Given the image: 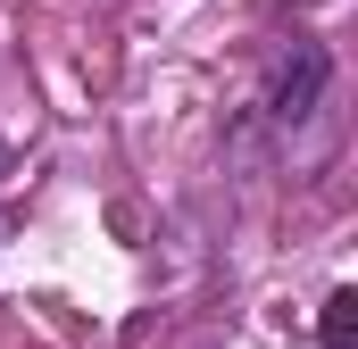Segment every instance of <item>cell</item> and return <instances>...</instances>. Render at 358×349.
Wrapping results in <instances>:
<instances>
[{
  "label": "cell",
  "mask_w": 358,
  "mask_h": 349,
  "mask_svg": "<svg viewBox=\"0 0 358 349\" xmlns=\"http://www.w3.org/2000/svg\"><path fill=\"white\" fill-rule=\"evenodd\" d=\"M0 174H8V142H0Z\"/></svg>",
  "instance_id": "cell-3"
},
{
  "label": "cell",
  "mask_w": 358,
  "mask_h": 349,
  "mask_svg": "<svg viewBox=\"0 0 358 349\" xmlns=\"http://www.w3.org/2000/svg\"><path fill=\"white\" fill-rule=\"evenodd\" d=\"M317 84H325V50H308V42H300V50H292V67H283V75H275V117H283V125H300V117H308V100H317Z\"/></svg>",
  "instance_id": "cell-1"
},
{
  "label": "cell",
  "mask_w": 358,
  "mask_h": 349,
  "mask_svg": "<svg viewBox=\"0 0 358 349\" xmlns=\"http://www.w3.org/2000/svg\"><path fill=\"white\" fill-rule=\"evenodd\" d=\"M317 341H325V349H350V341H358V291H334V299H325Z\"/></svg>",
  "instance_id": "cell-2"
}]
</instances>
